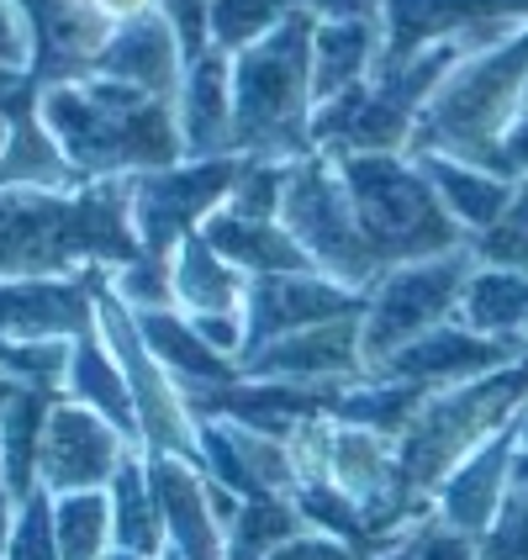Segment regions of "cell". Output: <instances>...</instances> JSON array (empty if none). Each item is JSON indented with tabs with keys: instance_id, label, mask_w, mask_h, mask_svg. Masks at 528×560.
I'll return each mask as SVG.
<instances>
[{
	"instance_id": "29",
	"label": "cell",
	"mask_w": 528,
	"mask_h": 560,
	"mask_svg": "<svg viewBox=\"0 0 528 560\" xmlns=\"http://www.w3.org/2000/svg\"><path fill=\"white\" fill-rule=\"evenodd\" d=\"M80 175L69 170L63 149L54 143V132L37 117V95L16 112L11 122V143L0 154V190H74Z\"/></svg>"
},
{
	"instance_id": "16",
	"label": "cell",
	"mask_w": 528,
	"mask_h": 560,
	"mask_svg": "<svg viewBox=\"0 0 528 560\" xmlns=\"http://www.w3.org/2000/svg\"><path fill=\"white\" fill-rule=\"evenodd\" d=\"M101 285H106V270L69 280H0V334L43 343L85 339L95 334Z\"/></svg>"
},
{
	"instance_id": "47",
	"label": "cell",
	"mask_w": 528,
	"mask_h": 560,
	"mask_svg": "<svg viewBox=\"0 0 528 560\" xmlns=\"http://www.w3.org/2000/svg\"><path fill=\"white\" fill-rule=\"evenodd\" d=\"M497 175H507L513 186L518 180H528V112L518 117V122L507 127V138H502L497 149Z\"/></svg>"
},
{
	"instance_id": "20",
	"label": "cell",
	"mask_w": 528,
	"mask_h": 560,
	"mask_svg": "<svg viewBox=\"0 0 528 560\" xmlns=\"http://www.w3.org/2000/svg\"><path fill=\"white\" fill-rule=\"evenodd\" d=\"M386 59V27L380 11H343V16H317L312 27V91L317 106L343 101L349 91H365Z\"/></svg>"
},
{
	"instance_id": "51",
	"label": "cell",
	"mask_w": 528,
	"mask_h": 560,
	"mask_svg": "<svg viewBox=\"0 0 528 560\" xmlns=\"http://www.w3.org/2000/svg\"><path fill=\"white\" fill-rule=\"evenodd\" d=\"M518 450H524V460H528V407H524V418H518Z\"/></svg>"
},
{
	"instance_id": "52",
	"label": "cell",
	"mask_w": 528,
	"mask_h": 560,
	"mask_svg": "<svg viewBox=\"0 0 528 560\" xmlns=\"http://www.w3.org/2000/svg\"><path fill=\"white\" fill-rule=\"evenodd\" d=\"M106 560H149V556H127V550H112Z\"/></svg>"
},
{
	"instance_id": "3",
	"label": "cell",
	"mask_w": 528,
	"mask_h": 560,
	"mask_svg": "<svg viewBox=\"0 0 528 560\" xmlns=\"http://www.w3.org/2000/svg\"><path fill=\"white\" fill-rule=\"evenodd\" d=\"M312 27L317 11H291L265 43L233 59V149L244 159H296L317 154L312 117H317V91H312Z\"/></svg>"
},
{
	"instance_id": "11",
	"label": "cell",
	"mask_w": 528,
	"mask_h": 560,
	"mask_svg": "<svg viewBox=\"0 0 528 560\" xmlns=\"http://www.w3.org/2000/svg\"><path fill=\"white\" fill-rule=\"evenodd\" d=\"M380 27H386L380 69L407 63L438 43L486 54L528 27V0H380Z\"/></svg>"
},
{
	"instance_id": "22",
	"label": "cell",
	"mask_w": 528,
	"mask_h": 560,
	"mask_svg": "<svg viewBox=\"0 0 528 560\" xmlns=\"http://www.w3.org/2000/svg\"><path fill=\"white\" fill-rule=\"evenodd\" d=\"M186 43L180 32L169 27V16H149L138 27H127L106 54L95 63L101 80H122L132 91H149V95H164L175 101L180 95V80H186Z\"/></svg>"
},
{
	"instance_id": "34",
	"label": "cell",
	"mask_w": 528,
	"mask_h": 560,
	"mask_svg": "<svg viewBox=\"0 0 528 560\" xmlns=\"http://www.w3.org/2000/svg\"><path fill=\"white\" fill-rule=\"evenodd\" d=\"M54 529H59V560H106L117 550L112 498H106V492H69V498H54Z\"/></svg>"
},
{
	"instance_id": "30",
	"label": "cell",
	"mask_w": 528,
	"mask_h": 560,
	"mask_svg": "<svg viewBox=\"0 0 528 560\" xmlns=\"http://www.w3.org/2000/svg\"><path fill=\"white\" fill-rule=\"evenodd\" d=\"M460 323L502 343H524L528 349V276L497 270V265H476L460 296Z\"/></svg>"
},
{
	"instance_id": "32",
	"label": "cell",
	"mask_w": 528,
	"mask_h": 560,
	"mask_svg": "<svg viewBox=\"0 0 528 560\" xmlns=\"http://www.w3.org/2000/svg\"><path fill=\"white\" fill-rule=\"evenodd\" d=\"M434 392L412 386V381H386V375H371L360 386L339 392V407H333V423H354V429H375L386 439H402L412 429V418L429 407Z\"/></svg>"
},
{
	"instance_id": "12",
	"label": "cell",
	"mask_w": 528,
	"mask_h": 560,
	"mask_svg": "<svg viewBox=\"0 0 528 560\" xmlns=\"http://www.w3.org/2000/svg\"><path fill=\"white\" fill-rule=\"evenodd\" d=\"M138 455V444L106 423L101 412L69 402V397H54V412L43 423V450H37V487L54 492V498H69V492H106L112 476Z\"/></svg>"
},
{
	"instance_id": "7",
	"label": "cell",
	"mask_w": 528,
	"mask_h": 560,
	"mask_svg": "<svg viewBox=\"0 0 528 560\" xmlns=\"http://www.w3.org/2000/svg\"><path fill=\"white\" fill-rule=\"evenodd\" d=\"M280 222L302 244V254L312 259L317 276L339 280V285L360 291V296L380 280V265L365 249V233H360V218H354V201H349V186H343V170L333 154L317 149V154L291 164Z\"/></svg>"
},
{
	"instance_id": "9",
	"label": "cell",
	"mask_w": 528,
	"mask_h": 560,
	"mask_svg": "<svg viewBox=\"0 0 528 560\" xmlns=\"http://www.w3.org/2000/svg\"><path fill=\"white\" fill-rule=\"evenodd\" d=\"M95 334L106 339V349L117 354V365L127 375V392L138 407V434L149 455H201V418L190 397L180 392V381L159 365V354L149 349L143 328H138V312H127L112 285H101V302H95Z\"/></svg>"
},
{
	"instance_id": "5",
	"label": "cell",
	"mask_w": 528,
	"mask_h": 560,
	"mask_svg": "<svg viewBox=\"0 0 528 560\" xmlns=\"http://www.w3.org/2000/svg\"><path fill=\"white\" fill-rule=\"evenodd\" d=\"M528 407V354L507 371L470 381L455 392H434L429 407L412 418V429L397 439L402 466V502L412 513H429L434 492L449 481V470L466 466L470 455L497 439L507 423H518Z\"/></svg>"
},
{
	"instance_id": "18",
	"label": "cell",
	"mask_w": 528,
	"mask_h": 560,
	"mask_svg": "<svg viewBox=\"0 0 528 560\" xmlns=\"http://www.w3.org/2000/svg\"><path fill=\"white\" fill-rule=\"evenodd\" d=\"M518 460H524V450H518V423H507L497 439H486V444L470 455L466 466L449 470V481L434 492L429 508H434L449 529L481 539V534L497 524V513L507 508L513 487H518Z\"/></svg>"
},
{
	"instance_id": "2",
	"label": "cell",
	"mask_w": 528,
	"mask_h": 560,
	"mask_svg": "<svg viewBox=\"0 0 528 560\" xmlns=\"http://www.w3.org/2000/svg\"><path fill=\"white\" fill-rule=\"evenodd\" d=\"M37 117L54 132L80 186L95 180H138L186 159L175 101L132 91L122 80H63L37 91Z\"/></svg>"
},
{
	"instance_id": "14",
	"label": "cell",
	"mask_w": 528,
	"mask_h": 560,
	"mask_svg": "<svg viewBox=\"0 0 528 560\" xmlns=\"http://www.w3.org/2000/svg\"><path fill=\"white\" fill-rule=\"evenodd\" d=\"M365 307L360 291H349L339 280L317 276V270H291V276H259L249 280V302H244V360H254L259 349L291 339V334H307L317 323H333L349 312Z\"/></svg>"
},
{
	"instance_id": "33",
	"label": "cell",
	"mask_w": 528,
	"mask_h": 560,
	"mask_svg": "<svg viewBox=\"0 0 528 560\" xmlns=\"http://www.w3.org/2000/svg\"><path fill=\"white\" fill-rule=\"evenodd\" d=\"M302 534H307V518L296 498H244L227 529V560H270Z\"/></svg>"
},
{
	"instance_id": "28",
	"label": "cell",
	"mask_w": 528,
	"mask_h": 560,
	"mask_svg": "<svg viewBox=\"0 0 528 560\" xmlns=\"http://www.w3.org/2000/svg\"><path fill=\"white\" fill-rule=\"evenodd\" d=\"M244 302H249V276L227 265L201 233L175 249V312L218 317V312H244Z\"/></svg>"
},
{
	"instance_id": "23",
	"label": "cell",
	"mask_w": 528,
	"mask_h": 560,
	"mask_svg": "<svg viewBox=\"0 0 528 560\" xmlns=\"http://www.w3.org/2000/svg\"><path fill=\"white\" fill-rule=\"evenodd\" d=\"M138 328H143L149 349L159 354V365L180 381V392H186L190 402L244 381V365L238 360H222L218 349L196 334V323H190L186 312H143Z\"/></svg>"
},
{
	"instance_id": "26",
	"label": "cell",
	"mask_w": 528,
	"mask_h": 560,
	"mask_svg": "<svg viewBox=\"0 0 528 560\" xmlns=\"http://www.w3.org/2000/svg\"><path fill=\"white\" fill-rule=\"evenodd\" d=\"M201 238L227 259L238 265L249 280L259 276H291V270H312V259L302 254V244L285 233V222H254V218H233V212H218V218L201 228Z\"/></svg>"
},
{
	"instance_id": "46",
	"label": "cell",
	"mask_w": 528,
	"mask_h": 560,
	"mask_svg": "<svg viewBox=\"0 0 528 560\" xmlns=\"http://www.w3.org/2000/svg\"><path fill=\"white\" fill-rule=\"evenodd\" d=\"M37 91H43V85H37L32 74H5V69H0V154H5V143H11V122H16V112H22Z\"/></svg>"
},
{
	"instance_id": "36",
	"label": "cell",
	"mask_w": 528,
	"mask_h": 560,
	"mask_svg": "<svg viewBox=\"0 0 528 560\" xmlns=\"http://www.w3.org/2000/svg\"><path fill=\"white\" fill-rule=\"evenodd\" d=\"M106 285L138 317L143 312H175V254H138V259L117 265L106 276Z\"/></svg>"
},
{
	"instance_id": "25",
	"label": "cell",
	"mask_w": 528,
	"mask_h": 560,
	"mask_svg": "<svg viewBox=\"0 0 528 560\" xmlns=\"http://www.w3.org/2000/svg\"><path fill=\"white\" fill-rule=\"evenodd\" d=\"M63 397L80 407L101 412L106 423H117L138 450H143V434H138V407H132V392H127V375L117 365V354L106 349L101 334H85L74 339V354H69V375H63Z\"/></svg>"
},
{
	"instance_id": "6",
	"label": "cell",
	"mask_w": 528,
	"mask_h": 560,
	"mask_svg": "<svg viewBox=\"0 0 528 560\" xmlns=\"http://www.w3.org/2000/svg\"><path fill=\"white\" fill-rule=\"evenodd\" d=\"M524 112H528V27L518 37L497 43V48L466 59L444 80V91L423 112L418 138H412L407 154H449L497 175L502 138Z\"/></svg>"
},
{
	"instance_id": "43",
	"label": "cell",
	"mask_w": 528,
	"mask_h": 560,
	"mask_svg": "<svg viewBox=\"0 0 528 560\" xmlns=\"http://www.w3.org/2000/svg\"><path fill=\"white\" fill-rule=\"evenodd\" d=\"M0 69L5 74L37 69V32H32V16L16 0H0Z\"/></svg>"
},
{
	"instance_id": "45",
	"label": "cell",
	"mask_w": 528,
	"mask_h": 560,
	"mask_svg": "<svg viewBox=\"0 0 528 560\" xmlns=\"http://www.w3.org/2000/svg\"><path fill=\"white\" fill-rule=\"evenodd\" d=\"M380 550H354V545H343V539H328V534H302V539H291L285 550H275L270 560H371Z\"/></svg>"
},
{
	"instance_id": "48",
	"label": "cell",
	"mask_w": 528,
	"mask_h": 560,
	"mask_svg": "<svg viewBox=\"0 0 528 560\" xmlns=\"http://www.w3.org/2000/svg\"><path fill=\"white\" fill-rule=\"evenodd\" d=\"M16 492H11V481L0 476V560H11V529H16Z\"/></svg>"
},
{
	"instance_id": "17",
	"label": "cell",
	"mask_w": 528,
	"mask_h": 560,
	"mask_svg": "<svg viewBox=\"0 0 528 560\" xmlns=\"http://www.w3.org/2000/svg\"><path fill=\"white\" fill-rule=\"evenodd\" d=\"M196 466L212 481H222L238 498H296V466H291V444L265 429L244 423H218L201 418V455Z\"/></svg>"
},
{
	"instance_id": "1",
	"label": "cell",
	"mask_w": 528,
	"mask_h": 560,
	"mask_svg": "<svg viewBox=\"0 0 528 560\" xmlns=\"http://www.w3.org/2000/svg\"><path fill=\"white\" fill-rule=\"evenodd\" d=\"M132 180L0 190V280H69L138 259Z\"/></svg>"
},
{
	"instance_id": "8",
	"label": "cell",
	"mask_w": 528,
	"mask_h": 560,
	"mask_svg": "<svg viewBox=\"0 0 528 560\" xmlns=\"http://www.w3.org/2000/svg\"><path fill=\"white\" fill-rule=\"evenodd\" d=\"M476 270V254H444V259H418L397 265L365 291L360 307V339H365V365H386L397 349L434 334L444 323H460V296Z\"/></svg>"
},
{
	"instance_id": "54",
	"label": "cell",
	"mask_w": 528,
	"mask_h": 560,
	"mask_svg": "<svg viewBox=\"0 0 528 560\" xmlns=\"http://www.w3.org/2000/svg\"><path fill=\"white\" fill-rule=\"evenodd\" d=\"M164 560H175V556H164Z\"/></svg>"
},
{
	"instance_id": "31",
	"label": "cell",
	"mask_w": 528,
	"mask_h": 560,
	"mask_svg": "<svg viewBox=\"0 0 528 560\" xmlns=\"http://www.w3.org/2000/svg\"><path fill=\"white\" fill-rule=\"evenodd\" d=\"M54 397L59 392H37V386H22L11 407L0 412V476L11 481L16 498L37 492V450H43V423L54 412Z\"/></svg>"
},
{
	"instance_id": "13",
	"label": "cell",
	"mask_w": 528,
	"mask_h": 560,
	"mask_svg": "<svg viewBox=\"0 0 528 560\" xmlns=\"http://www.w3.org/2000/svg\"><path fill=\"white\" fill-rule=\"evenodd\" d=\"M249 381H285V386H312V392H349L360 381H371L365 365V339H360V312L317 323L307 334L259 349L254 360H244Z\"/></svg>"
},
{
	"instance_id": "4",
	"label": "cell",
	"mask_w": 528,
	"mask_h": 560,
	"mask_svg": "<svg viewBox=\"0 0 528 560\" xmlns=\"http://www.w3.org/2000/svg\"><path fill=\"white\" fill-rule=\"evenodd\" d=\"M343 170V186L354 201V218L365 233V249L375 254L380 276L418 259L470 249V238L444 212L429 170L412 154H333Z\"/></svg>"
},
{
	"instance_id": "19",
	"label": "cell",
	"mask_w": 528,
	"mask_h": 560,
	"mask_svg": "<svg viewBox=\"0 0 528 560\" xmlns=\"http://www.w3.org/2000/svg\"><path fill=\"white\" fill-rule=\"evenodd\" d=\"M154 492L164 508V534L175 560H227V529H222L207 470L186 455H149Z\"/></svg>"
},
{
	"instance_id": "42",
	"label": "cell",
	"mask_w": 528,
	"mask_h": 560,
	"mask_svg": "<svg viewBox=\"0 0 528 560\" xmlns=\"http://www.w3.org/2000/svg\"><path fill=\"white\" fill-rule=\"evenodd\" d=\"M407 550H412V560H481V539L449 529L434 508H429V513L412 524V534H407Z\"/></svg>"
},
{
	"instance_id": "21",
	"label": "cell",
	"mask_w": 528,
	"mask_h": 560,
	"mask_svg": "<svg viewBox=\"0 0 528 560\" xmlns=\"http://www.w3.org/2000/svg\"><path fill=\"white\" fill-rule=\"evenodd\" d=\"M180 143L186 159H227L233 149V59L222 48H207L186 63V80L175 95Z\"/></svg>"
},
{
	"instance_id": "41",
	"label": "cell",
	"mask_w": 528,
	"mask_h": 560,
	"mask_svg": "<svg viewBox=\"0 0 528 560\" xmlns=\"http://www.w3.org/2000/svg\"><path fill=\"white\" fill-rule=\"evenodd\" d=\"M481 560H528V481L513 487L497 524L481 534Z\"/></svg>"
},
{
	"instance_id": "37",
	"label": "cell",
	"mask_w": 528,
	"mask_h": 560,
	"mask_svg": "<svg viewBox=\"0 0 528 560\" xmlns=\"http://www.w3.org/2000/svg\"><path fill=\"white\" fill-rule=\"evenodd\" d=\"M69 354L74 343H43V339H5L0 334V375L16 386H37V392H63L69 375Z\"/></svg>"
},
{
	"instance_id": "35",
	"label": "cell",
	"mask_w": 528,
	"mask_h": 560,
	"mask_svg": "<svg viewBox=\"0 0 528 560\" xmlns=\"http://www.w3.org/2000/svg\"><path fill=\"white\" fill-rule=\"evenodd\" d=\"M291 11L296 5H285V0H212L207 5V43L222 48L227 59H238L254 43H265Z\"/></svg>"
},
{
	"instance_id": "44",
	"label": "cell",
	"mask_w": 528,
	"mask_h": 560,
	"mask_svg": "<svg viewBox=\"0 0 528 560\" xmlns=\"http://www.w3.org/2000/svg\"><path fill=\"white\" fill-rule=\"evenodd\" d=\"M207 5H212V0H164V16H169V27L180 32L186 59L212 48V43H207Z\"/></svg>"
},
{
	"instance_id": "39",
	"label": "cell",
	"mask_w": 528,
	"mask_h": 560,
	"mask_svg": "<svg viewBox=\"0 0 528 560\" xmlns=\"http://www.w3.org/2000/svg\"><path fill=\"white\" fill-rule=\"evenodd\" d=\"M285 180H291V164H275V159H244V175H238V186H233V196H227L222 212L254 218V222H280Z\"/></svg>"
},
{
	"instance_id": "50",
	"label": "cell",
	"mask_w": 528,
	"mask_h": 560,
	"mask_svg": "<svg viewBox=\"0 0 528 560\" xmlns=\"http://www.w3.org/2000/svg\"><path fill=\"white\" fill-rule=\"evenodd\" d=\"M16 392H22V386H16V381H5V375H0V412H5V407H11V397H16Z\"/></svg>"
},
{
	"instance_id": "40",
	"label": "cell",
	"mask_w": 528,
	"mask_h": 560,
	"mask_svg": "<svg viewBox=\"0 0 528 560\" xmlns=\"http://www.w3.org/2000/svg\"><path fill=\"white\" fill-rule=\"evenodd\" d=\"M11 560H59V529H54V492H27L16 502L11 529Z\"/></svg>"
},
{
	"instance_id": "10",
	"label": "cell",
	"mask_w": 528,
	"mask_h": 560,
	"mask_svg": "<svg viewBox=\"0 0 528 560\" xmlns=\"http://www.w3.org/2000/svg\"><path fill=\"white\" fill-rule=\"evenodd\" d=\"M244 175V154L227 159H180L169 170L132 180V228L143 254H175L227 207Z\"/></svg>"
},
{
	"instance_id": "24",
	"label": "cell",
	"mask_w": 528,
	"mask_h": 560,
	"mask_svg": "<svg viewBox=\"0 0 528 560\" xmlns=\"http://www.w3.org/2000/svg\"><path fill=\"white\" fill-rule=\"evenodd\" d=\"M412 159L429 170L444 212L455 218V228L466 233L470 244H476L486 228H497V218L513 207V190L518 186L492 175V170H481V164H466V159H449V154H412Z\"/></svg>"
},
{
	"instance_id": "15",
	"label": "cell",
	"mask_w": 528,
	"mask_h": 560,
	"mask_svg": "<svg viewBox=\"0 0 528 560\" xmlns=\"http://www.w3.org/2000/svg\"><path fill=\"white\" fill-rule=\"evenodd\" d=\"M528 349L524 343H502L486 339L466 323H444L434 334L412 339L407 349H397L386 365H375L371 375H386V381H412L423 392H455V386H470V381H486V375L518 365Z\"/></svg>"
},
{
	"instance_id": "49",
	"label": "cell",
	"mask_w": 528,
	"mask_h": 560,
	"mask_svg": "<svg viewBox=\"0 0 528 560\" xmlns=\"http://www.w3.org/2000/svg\"><path fill=\"white\" fill-rule=\"evenodd\" d=\"M371 560H412V550H407V534L397 539V545H386L380 556H371Z\"/></svg>"
},
{
	"instance_id": "53",
	"label": "cell",
	"mask_w": 528,
	"mask_h": 560,
	"mask_svg": "<svg viewBox=\"0 0 528 560\" xmlns=\"http://www.w3.org/2000/svg\"><path fill=\"white\" fill-rule=\"evenodd\" d=\"M518 481H528V460H518Z\"/></svg>"
},
{
	"instance_id": "27",
	"label": "cell",
	"mask_w": 528,
	"mask_h": 560,
	"mask_svg": "<svg viewBox=\"0 0 528 560\" xmlns=\"http://www.w3.org/2000/svg\"><path fill=\"white\" fill-rule=\"evenodd\" d=\"M112 498V529H117V550L127 556H169V534H164V508L154 492V470H149V450H138L106 487Z\"/></svg>"
},
{
	"instance_id": "38",
	"label": "cell",
	"mask_w": 528,
	"mask_h": 560,
	"mask_svg": "<svg viewBox=\"0 0 528 560\" xmlns=\"http://www.w3.org/2000/svg\"><path fill=\"white\" fill-rule=\"evenodd\" d=\"M476 265H497V270H518L528 276V180H518L513 190V207L497 218V228H486L476 244Z\"/></svg>"
}]
</instances>
